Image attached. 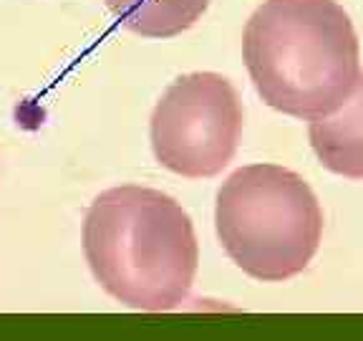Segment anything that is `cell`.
Returning <instances> with one entry per match:
<instances>
[{
	"instance_id": "cell-1",
	"label": "cell",
	"mask_w": 363,
	"mask_h": 341,
	"mask_svg": "<svg viewBox=\"0 0 363 341\" xmlns=\"http://www.w3.org/2000/svg\"><path fill=\"white\" fill-rule=\"evenodd\" d=\"M242 61L257 97L301 121L346 102L361 66V40L338 0H262L242 31Z\"/></svg>"
},
{
	"instance_id": "cell-2",
	"label": "cell",
	"mask_w": 363,
	"mask_h": 341,
	"mask_svg": "<svg viewBox=\"0 0 363 341\" xmlns=\"http://www.w3.org/2000/svg\"><path fill=\"white\" fill-rule=\"evenodd\" d=\"M84 256L96 283L134 311H172L187 301L199 243L187 210L162 190H104L84 220Z\"/></svg>"
},
{
	"instance_id": "cell-3",
	"label": "cell",
	"mask_w": 363,
	"mask_h": 341,
	"mask_svg": "<svg viewBox=\"0 0 363 341\" xmlns=\"http://www.w3.org/2000/svg\"><path fill=\"white\" fill-rule=\"evenodd\" d=\"M323 225L318 195L283 165H245L217 190L215 230L222 250L262 283L301 276L320 248Z\"/></svg>"
},
{
	"instance_id": "cell-4",
	"label": "cell",
	"mask_w": 363,
	"mask_h": 341,
	"mask_svg": "<svg viewBox=\"0 0 363 341\" xmlns=\"http://www.w3.org/2000/svg\"><path fill=\"white\" fill-rule=\"evenodd\" d=\"M245 126L235 84L215 71L174 79L149 119V142L164 170L187 180L217 177L233 162Z\"/></svg>"
},
{
	"instance_id": "cell-5",
	"label": "cell",
	"mask_w": 363,
	"mask_h": 341,
	"mask_svg": "<svg viewBox=\"0 0 363 341\" xmlns=\"http://www.w3.org/2000/svg\"><path fill=\"white\" fill-rule=\"evenodd\" d=\"M308 142L328 172L363 180V74L335 112L308 121Z\"/></svg>"
},
{
	"instance_id": "cell-6",
	"label": "cell",
	"mask_w": 363,
	"mask_h": 341,
	"mask_svg": "<svg viewBox=\"0 0 363 341\" xmlns=\"http://www.w3.org/2000/svg\"><path fill=\"white\" fill-rule=\"evenodd\" d=\"M131 33L152 40L177 38L207 13L212 0H104Z\"/></svg>"
}]
</instances>
